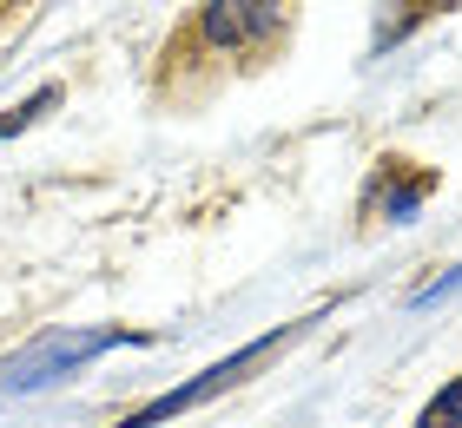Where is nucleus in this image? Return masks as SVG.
Here are the masks:
<instances>
[{
  "instance_id": "obj_1",
  "label": "nucleus",
  "mask_w": 462,
  "mask_h": 428,
  "mask_svg": "<svg viewBox=\"0 0 462 428\" xmlns=\"http://www.w3.org/2000/svg\"><path fill=\"white\" fill-rule=\"evenodd\" d=\"M304 323H291V330H271V336H258V342H245L238 356H225V362H212L205 376H192V382H179V389H165V396H152L145 409H133L119 428H159V422H172V415H185V409H199V402H212L218 389H231V382H245L258 362L271 356V350H284L291 336H298Z\"/></svg>"
},
{
  "instance_id": "obj_2",
  "label": "nucleus",
  "mask_w": 462,
  "mask_h": 428,
  "mask_svg": "<svg viewBox=\"0 0 462 428\" xmlns=\"http://www.w3.org/2000/svg\"><path fill=\"white\" fill-rule=\"evenodd\" d=\"M113 342H125V330H53V336H40L33 350H20L14 362H0V389H40V382H60V376H73L87 356L113 350Z\"/></svg>"
},
{
  "instance_id": "obj_3",
  "label": "nucleus",
  "mask_w": 462,
  "mask_h": 428,
  "mask_svg": "<svg viewBox=\"0 0 462 428\" xmlns=\"http://www.w3.org/2000/svg\"><path fill=\"white\" fill-rule=\"evenodd\" d=\"M199 40L218 53H271L284 40V0H205Z\"/></svg>"
},
{
  "instance_id": "obj_4",
  "label": "nucleus",
  "mask_w": 462,
  "mask_h": 428,
  "mask_svg": "<svg viewBox=\"0 0 462 428\" xmlns=\"http://www.w3.org/2000/svg\"><path fill=\"white\" fill-rule=\"evenodd\" d=\"M436 191V171H410V159H383V171H376V211H383L390 224H410L416 205H423Z\"/></svg>"
},
{
  "instance_id": "obj_5",
  "label": "nucleus",
  "mask_w": 462,
  "mask_h": 428,
  "mask_svg": "<svg viewBox=\"0 0 462 428\" xmlns=\"http://www.w3.org/2000/svg\"><path fill=\"white\" fill-rule=\"evenodd\" d=\"M60 105V86H40V93L27 99V105H14V113H0V139H14V132H27V125L40 119V113H53Z\"/></svg>"
},
{
  "instance_id": "obj_6",
  "label": "nucleus",
  "mask_w": 462,
  "mask_h": 428,
  "mask_svg": "<svg viewBox=\"0 0 462 428\" xmlns=\"http://www.w3.org/2000/svg\"><path fill=\"white\" fill-rule=\"evenodd\" d=\"M416 428H462V376L443 382V396L423 409V422H416Z\"/></svg>"
},
{
  "instance_id": "obj_7",
  "label": "nucleus",
  "mask_w": 462,
  "mask_h": 428,
  "mask_svg": "<svg viewBox=\"0 0 462 428\" xmlns=\"http://www.w3.org/2000/svg\"><path fill=\"white\" fill-rule=\"evenodd\" d=\"M396 7H403V14H396L390 27H383V40H403V33L416 27V20H423V14H436V7H443V0H396Z\"/></svg>"
}]
</instances>
